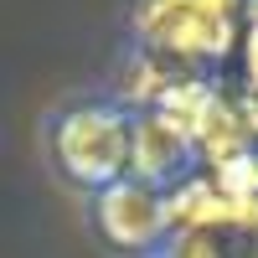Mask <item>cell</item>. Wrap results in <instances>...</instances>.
I'll return each mask as SVG.
<instances>
[{"label":"cell","instance_id":"obj_2","mask_svg":"<svg viewBox=\"0 0 258 258\" xmlns=\"http://www.w3.org/2000/svg\"><path fill=\"white\" fill-rule=\"evenodd\" d=\"M57 165L83 186H109L135 170V119L119 109H73L52 135Z\"/></svg>","mask_w":258,"mask_h":258},{"label":"cell","instance_id":"obj_4","mask_svg":"<svg viewBox=\"0 0 258 258\" xmlns=\"http://www.w3.org/2000/svg\"><path fill=\"white\" fill-rule=\"evenodd\" d=\"M197 140H191V129L181 124V119H170L165 109H150V114H140L135 119V176H145V181H176L181 170L191 165V150Z\"/></svg>","mask_w":258,"mask_h":258},{"label":"cell","instance_id":"obj_1","mask_svg":"<svg viewBox=\"0 0 258 258\" xmlns=\"http://www.w3.org/2000/svg\"><path fill=\"white\" fill-rule=\"evenodd\" d=\"M238 16H248V0H145L140 36L150 52L170 62H222L238 41Z\"/></svg>","mask_w":258,"mask_h":258},{"label":"cell","instance_id":"obj_6","mask_svg":"<svg viewBox=\"0 0 258 258\" xmlns=\"http://www.w3.org/2000/svg\"><path fill=\"white\" fill-rule=\"evenodd\" d=\"M243 73H248V88H258V26H248L243 41Z\"/></svg>","mask_w":258,"mask_h":258},{"label":"cell","instance_id":"obj_5","mask_svg":"<svg viewBox=\"0 0 258 258\" xmlns=\"http://www.w3.org/2000/svg\"><path fill=\"white\" fill-rule=\"evenodd\" d=\"M222 232H227V227H191V232H181L176 258H227Z\"/></svg>","mask_w":258,"mask_h":258},{"label":"cell","instance_id":"obj_7","mask_svg":"<svg viewBox=\"0 0 258 258\" xmlns=\"http://www.w3.org/2000/svg\"><path fill=\"white\" fill-rule=\"evenodd\" d=\"M248 26H258V0H248Z\"/></svg>","mask_w":258,"mask_h":258},{"label":"cell","instance_id":"obj_3","mask_svg":"<svg viewBox=\"0 0 258 258\" xmlns=\"http://www.w3.org/2000/svg\"><path fill=\"white\" fill-rule=\"evenodd\" d=\"M155 186L160 181H145V176H119L109 186H98L93 222H98V232H103L109 248L150 253V248L165 243V232L176 222H170V197H160Z\"/></svg>","mask_w":258,"mask_h":258}]
</instances>
